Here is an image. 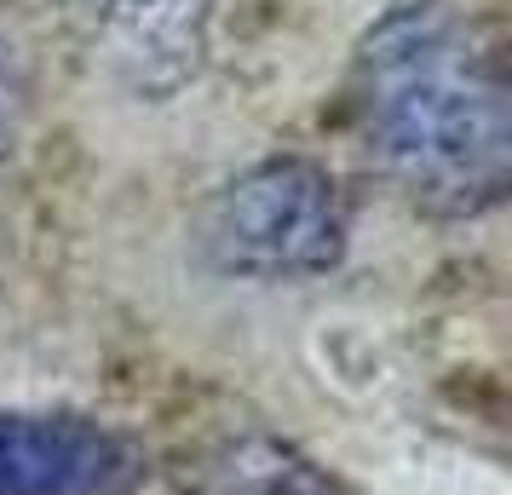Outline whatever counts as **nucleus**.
Instances as JSON below:
<instances>
[{"label":"nucleus","instance_id":"f257e3e1","mask_svg":"<svg viewBox=\"0 0 512 495\" xmlns=\"http://www.w3.org/2000/svg\"><path fill=\"white\" fill-rule=\"evenodd\" d=\"M351 116L415 208L478 219L512 179V104L495 52L438 0L386 6L351 52Z\"/></svg>","mask_w":512,"mask_h":495},{"label":"nucleus","instance_id":"f03ea898","mask_svg":"<svg viewBox=\"0 0 512 495\" xmlns=\"http://www.w3.org/2000/svg\"><path fill=\"white\" fill-rule=\"evenodd\" d=\"M196 248L219 277L311 283L346 260V196L328 167L305 156H265L202 202Z\"/></svg>","mask_w":512,"mask_h":495},{"label":"nucleus","instance_id":"7ed1b4c3","mask_svg":"<svg viewBox=\"0 0 512 495\" xmlns=\"http://www.w3.org/2000/svg\"><path fill=\"white\" fill-rule=\"evenodd\" d=\"M98 70L144 104L179 98L213 58L219 0H58Z\"/></svg>","mask_w":512,"mask_h":495},{"label":"nucleus","instance_id":"20e7f679","mask_svg":"<svg viewBox=\"0 0 512 495\" xmlns=\"http://www.w3.org/2000/svg\"><path fill=\"white\" fill-rule=\"evenodd\" d=\"M139 455L81 415H0V495H127Z\"/></svg>","mask_w":512,"mask_h":495},{"label":"nucleus","instance_id":"39448f33","mask_svg":"<svg viewBox=\"0 0 512 495\" xmlns=\"http://www.w3.org/2000/svg\"><path fill=\"white\" fill-rule=\"evenodd\" d=\"M18 121H24V87H18V58H12V41L0 35V162L12 156L18 144Z\"/></svg>","mask_w":512,"mask_h":495}]
</instances>
